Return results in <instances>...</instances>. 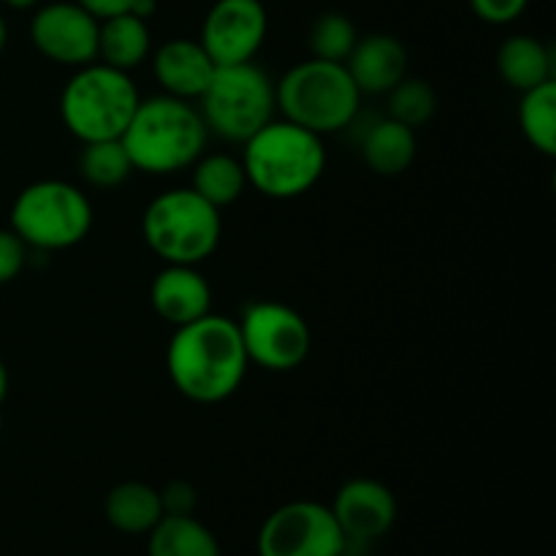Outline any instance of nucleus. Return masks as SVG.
<instances>
[{"instance_id":"nucleus-23","label":"nucleus","mask_w":556,"mask_h":556,"mask_svg":"<svg viewBox=\"0 0 556 556\" xmlns=\"http://www.w3.org/2000/svg\"><path fill=\"white\" fill-rule=\"evenodd\" d=\"M76 166H79L85 185H90V188L96 190L119 188V185L128 182L130 174L136 172L134 163H130L128 150H125V144L119 139L87 141V144H81Z\"/></svg>"},{"instance_id":"nucleus-7","label":"nucleus","mask_w":556,"mask_h":556,"mask_svg":"<svg viewBox=\"0 0 556 556\" xmlns=\"http://www.w3.org/2000/svg\"><path fill=\"white\" fill-rule=\"evenodd\" d=\"M11 231L27 248L54 253L85 242L92 228V204L85 190L65 179H38L11 204Z\"/></svg>"},{"instance_id":"nucleus-17","label":"nucleus","mask_w":556,"mask_h":556,"mask_svg":"<svg viewBox=\"0 0 556 556\" xmlns=\"http://www.w3.org/2000/svg\"><path fill=\"white\" fill-rule=\"evenodd\" d=\"M497 71L510 90L527 92L532 87L556 79L554 52L541 38L530 36V33H516L500 43Z\"/></svg>"},{"instance_id":"nucleus-6","label":"nucleus","mask_w":556,"mask_h":556,"mask_svg":"<svg viewBox=\"0 0 556 556\" xmlns=\"http://www.w3.org/2000/svg\"><path fill=\"white\" fill-rule=\"evenodd\" d=\"M141 233L163 264L199 266L220 244L223 217L193 188H172L147 204Z\"/></svg>"},{"instance_id":"nucleus-19","label":"nucleus","mask_w":556,"mask_h":556,"mask_svg":"<svg viewBox=\"0 0 556 556\" xmlns=\"http://www.w3.org/2000/svg\"><path fill=\"white\" fill-rule=\"evenodd\" d=\"M418 152L416 130L396 119L386 117L378 119L372 128L364 134L362 157L369 166V172L380 177H400L413 166Z\"/></svg>"},{"instance_id":"nucleus-12","label":"nucleus","mask_w":556,"mask_h":556,"mask_svg":"<svg viewBox=\"0 0 556 556\" xmlns=\"http://www.w3.org/2000/svg\"><path fill=\"white\" fill-rule=\"evenodd\" d=\"M269 33V14L261 0H215L201 22V47L215 65L253 63Z\"/></svg>"},{"instance_id":"nucleus-30","label":"nucleus","mask_w":556,"mask_h":556,"mask_svg":"<svg viewBox=\"0 0 556 556\" xmlns=\"http://www.w3.org/2000/svg\"><path fill=\"white\" fill-rule=\"evenodd\" d=\"M76 3L90 11L96 20H106V16H117L130 11L134 0H76Z\"/></svg>"},{"instance_id":"nucleus-16","label":"nucleus","mask_w":556,"mask_h":556,"mask_svg":"<svg viewBox=\"0 0 556 556\" xmlns=\"http://www.w3.org/2000/svg\"><path fill=\"white\" fill-rule=\"evenodd\" d=\"M345 68L362 96H386L407 76V47L391 33L358 36Z\"/></svg>"},{"instance_id":"nucleus-24","label":"nucleus","mask_w":556,"mask_h":556,"mask_svg":"<svg viewBox=\"0 0 556 556\" xmlns=\"http://www.w3.org/2000/svg\"><path fill=\"white\" fill-rule=\"evenodd\" d=\"M519 128L541 155H556V79L521 92Z\"/></svg>"},{"instance_id":"nucleus-14","label":"nucleus","mask_w":556,"mask_h":556,"mask_svg":"<svg viewBox=\"0 0 556 556\" xmlns=\"http://www.w3.org/2000/svg\"><path fill=\"white\" fill-rule=\"evenodd\" d=\"M150 302L163 324L179 329L212 313V286L199 266L163 264L152 280Z\"/></svg>"},{"instance_id":"nucleus-26","label":"nucleus","mask_w":556,"mask_h":556,"mask_svg":"<svg viewBox=\"0 0 556 556\" xmlns=\"http://www.w3.org/2000/svg\"><path fill=\"white\" fill-rule=\"evenodd\" d=\"M386 96H389V117L413 130L432 123L434 112H438V92H434V87L429 81L416 79V76H405Z\"/></svg>"},{"instance_id":"nucleus-3","label":"nucleus","mask_w":556,"mask_h":556,"mask_svg":"<svg viewBox=\"0 0 556 556\" xmlns=\"http://www.w3.org/2000/svg\"><path fill=\"white\" fill-rule=\"evenodd\" d=\"M248 188L275 201L309 193L326 172L324 136L286 117H275L242 144Z\"/></svg>"},{"instance_id":"nucleus-1","label":"nucleus","mask_w":556,"mask_h":556,"mask_svg":"<svg viewBox=\"0 0 556 556\" xmlns=\"http://www.w3.org/2000/svg\"><path fill=\"white\" fill-rule=\"evenodd\" d=\"M248 353L237 320L206 313L174 329L166 348V372L174 389L199 405H217L233 396L248 375Z\"/></svg>"},{"instance_id":"nucleus-33","label":"nucleus","mask_w":556,"mask_h":556,"mask_svg":"<svg viewBox=\"0 0 556 556\" xmlns=\"http://www.w3.org/2000/svg\"><path fill=\"white\" fill-rule=\"evenodd\" d=\"M5 394H9V369L0 362V405L5 402Z\"/></svg>"},{"instance_id":"nucleus-28","label":"nucleus","mask_w":556,"mask_h":556,"mask_svg":"<svg viewBox=\"0 0 556 556\" xmlns=\"http://www.w3.org/2000/svg\"><path fill=\"white\" fill-rule=\"evenodd\" d=\"M530 0H470L472 14L486 25H510L527 11Z\"/></svg>"},{"instance_id":"nucleus-22","label":"nucleus","mask_w":556,"mask_h":556,"mask_svg":"<svg viewBox=\"0 0 556 556\" xmlns=\"http://www.w3.org/2000/svg\"><path fill=\"white\" fill-rule=\"evenodd\" d=\"M147 538L150 556H220L217 538L195 516H163Z\"/></svg>"},{"instance_id":"nucleus-9","label":"nucleus","mask_w":556,"mask_h":556,"mask_svg":"<svg viewBox=\"0 0 556 556\" xmlns=\"http://www.w3.org/2000/svg\"><path fill=\"white\" fill-rule=\"evenodd\" d=\"M248 362L266 372H293L313 348V331L299 309L282 302H253L237 320Z\"/></svg>"},{"instance_id":"nucleus-15","label":"nucleus","mask_w":556,"mask_h":556,"mask_svg":"<svg viewBox=\"0 0 556 556\" xmlns=\"http://www.w3.org/2000/svg\"><path fill=\"white\" fill-rule=\"evenodd\" d=\"M215 60L199 38H172L152 52V76L163 96L199 101L215 76Z\"/></svg>"},{"instance_id":"nucleus-10","label":"nucleus","mask_w":556,"mask_h":556,"mask_svg":"<svg viewBox=\"0 0 556 556\" xmlns=\"http://www.w3.org/2000/svg\"><path fill=\"white\" fill-rule=\"evenodd\" d=\"M348 541L329 505L313 500L286 503L266 516L258 556H345Z\"/></svg>"},{"instance_id":"nucleus-4","label":"nucleus","mask_w":556,"mask_h":556,"mask_svg":"<svg viewBox=\"0 0 556 556\" xmlns=\"http://www.w3.org/2000/svg\"><path fill=\"white\" fill-rule=\"evenodd\" d=\"M275 98L282 117L318 136H329L356 123L364 96L345 63L309 58L275 81Z\"/></svg>"},{"instance_id":"nucleus-34","label":"nucleus","mask_w":556,"mask_h":556,"mask_svg":"<svg viewBox=\"0 0 556 556\" xmlns=\"http://www.w3.org/2000/svg\"><path fill=\"white\" fill-rule=\"evenodd\" d=\"M5 43H9V25H5L3 14H0V54H3Z\"/></svg>"},{"instance_id":"nucleus-25","label":"nucleus","mask_w":556,"mask_h":556,"mask_svg":"<svg viewBox=\"0 0 556 556\" xmlns=\"http://www.w3.org/2000/svg\"><path fill=\"white\" fill-rule=\"evenodd\" d=\"M358 41V30L351 16L340 11H326L309 25L307 47L309 58L331 60V63H345Z\"/></svg>"},{"instance_id":"nucleus-27","label":"nucleus","mask_w":556,"mask_h":556,"mask_svg":"<svg viewBox=\"0 0 556 556\" xmlns=\"http://www.w3.org/2000/svg\"><path fill=\"white\" fill-rule=\"evenodd\" d=\"M27 244L11 228H0V286H9L27 264Z\"/></svg>"},{"instance_id":"nucleus-18","label":"nucleus","mask_w":556,"mask_h":556,"mask_svg":"<svg viewBox=\"0 0 556 556\" xmlns=\"http://www.w3.org/2000/svg\"><path fill=\"white\" fill-rule=\"evenodd\" d=\"M152 54L150 22L139 20L136 14L106 16L98 27V60L112 68L134 71Z\"/></svg>"},{"instance_id":"nucleus-32","label":"nucleus","mask_w":556,"mask_h":556,"mask_svg":"<svg viewBox=\"0 0 556 556\" xmlns=\"http://www.w3.org/2000/svg\"><path fill=\"white\" fill-rule=\"evenodd\" d=\"M3 3L14 11H30L36 5H41V0H3Z\"/></svg>"},{"instance_id":"nucleus-8","label":"nucleus","mask_w":556,"mask_h":556,"mask_svg":"<svg viewBox=\"0 0 556 556\" xmlns=\"http://www.w3.org/2000/svg\"><path fill=\"white\" fill-rule=\"evenodd\" d=\"M210 134L244 144L277 117L275 81L261 65H217L204 96L195 101Z\"/></svg>"},{"instance_id":"nucleus-21","label":"nucleus","mask_w":556,"mask_h":556,"mask_svg":"<svg viewBox=\"0 0 556 556\" xmlns=\"http://www.w3.org/2000/svg\"><path fill=\"white\" fill-rule=\"evenodd\" d=\"M190 168H193V185L190 188L217 210L237 204L244 190H248V174H244L242 161L237 155L204 152Z\"/></svg>"},{"instance_id":"nucleus-11","label":"nucleus","mask_w":556,"mask_h":556,"mask_svg":"<svg viewBox=\"0 0 556 556\" xmlns=\"http://www.w3.org/2000/svg\"><path fill=\"white\" fill-rule=\"evenodd\" d=\"M98 27L101 20L81 9L76 0H54L38 5L30 20V41L41 58L65 68L98 60Z\"/></svg>"},{"instance_id":"nucleus-2","label":"nucleus","mask_w":556,"mask_h":556,"mask_svg":"<svg viewBox=\"0 0 556 556\" xmlns=\"http://www.w3.org/2000/svg\"><path fill=\"white\" fill-rule=\"evenodd\" d=\"M119 141L136 172L166 177L185 172L204 155L210 128L193 101L157 92L141 98Z\"/></svg>"},{"instance_id":"nucleus-29","label":"nucleus","mask_w":556,"mask_h":556,"mask_svg":"<svg viewBox=\"0 0 556 556\" xmlns=\"http://www.w3.org/2000/svg\"><path fill=\"white\" fill-rule=\"evenodd\" d=\"M163 505V516H193L199 505V492L188 481H168L166 486L157 489Z\"/></svg>"},{"instance_id":"nucleus-20","label":"nucleus","mask_w":556,"mask_h":556,"mask_svg":"<svg viewBox=\"0 0 556 556\" xmlns=\"http://www.w3.org/2000/svg\"><path fill=\"white\" fill-rule=\"evenodd\" d=\"M103 514L123 535H150L152 527L163 519L161 494L150 483L123 481L106 494Z\"/></svg>"},{"instance_id":"nucleus-31","label":"nucleus","mask_w":556,"mask_h":556,"mask_svg":"<svg viewBox=\"0 0 556 556\" xmlns=\"http://www.w3.org/2000/svg\"><path fill=\"white\" fill-rule=\"evenodd\" d=\"M155 11H157V0H134V5H130V14H136L139 20H147V22L155 16Z\"/></svg>"},{"instance_id":"nucleus-5","label":"nucleus","mask_w":556,"mask_h":556,"mask_svg":"<svg viewBox=\"0 0 556 556\" xmlns=\"http://www.w3.org/2000/svg\"><path fill=\"white\" fill-rule=\"evenodd\" d=\"M141 96L128 71L92 60L74 68L60 92V119L74 139H123Z\"/></svg>"},{"instance_id":"nucleus-13","label":"nucleus","mask_w":556,"mask_h":556,"mask_svg":"<svg viewBox=\"0 0 556 556\" xmlns=\"http://www.w3.org/2000/svg\"><path fill=\"white\" fill-rule=\"evenodd\" d=\"M348 543H372L396 521V497L375 478H353L342 483L329 505Z\"/></svg>"}]
</instances>
